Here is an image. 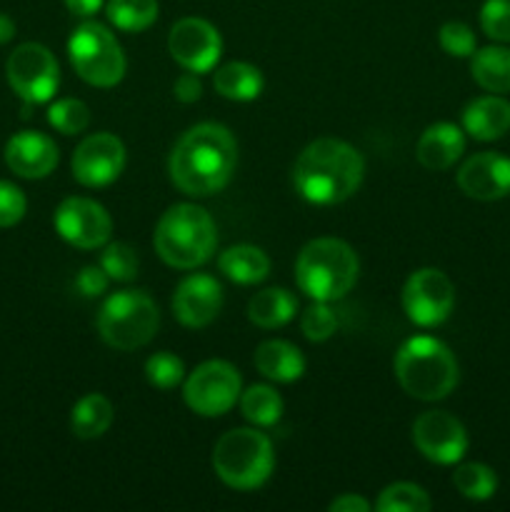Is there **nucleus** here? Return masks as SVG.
<instances>
[{
	"label": "nucleus",
	"mask_w": 510,
	"mask_h": 512,
	"mask_svg": "<svg viewBox=\"0 0 510 512\" xmlns=\"http://www.w3.org/2000/svg\"><path fill=\"white\" fill-rule=\"evenodd\" d=\"M238 163V143L220 123H198L185 130L168 160L175 188L190 198L220 193L233 178Z\"/></svg>",
	"instance_id": "f257e3e1"
},
{
	"label": "nucleus",
	"mask_w": 510,
	"mask_h": 512,
	"mask_svg": "<svg viewBox=\"0 0 510 512\" xmlns=\"http://www.w3.org/2000/svg\"><path fill=\"white\" fill-rule=\"evenodd\" d=\"M365 160L358 148L338 138L305 145L293 165V185L308 203L338 205L360 188Z\"/></svg>",
	"instance_id": "f03ea898"
},
{
	"label": "nucleus",
	"mask_w": 510,
	"mask_h": 512,
	"mask_svg": "<svg viewBox=\"0 0 510 512\" xmlns=\"http://www.w3.org/2000/svg\"><path fill=\"white\" fill-rule=\"evenodd\" d=\"M395 380L415 400L435 403L448 398L458 385V360L438 338L415 335L398 348L393 360Z\"/></svg>",
	"instance_id": "7ed1b4c3"
},
{
	"label": "nucleus",
	"mask_w": 510,
	"mask_h": 512,
	"mask_svg": "<svg viewBox=\"0 0 510 512\" xmlns=\"http://www.w3.org/2000/svg\"><path fill=\"white\" fill-rule=\"evenodd\" d=\"M153 243L165 265L193 270L213 258L218 248V230L208 210L195 203H178L160 215Z\"/></svg>",
	"instance_id": "20e7f679"
},
{
	"label": "nucleus",
	"mask_w": 510,
	"mask_h": 512,
	"mask_svg": "<svg viewBox=\"0 0 510 512\" xmlns=\"http://www.w3.org/2000/svg\"><path fill=\"white\" fill-rule=\"evenodd\" d=\"M360 263L355 250L340 238H315L295 260V283L310 300L333 303L345 298L358 280Z\"/></svg>",
	"instance_id": "39448f33"
},
{
	"label": "nucleus",
	"mask_w": 510,
	"mask_h": 512,
	"mask_svg": "<svg viewBox=\"0 0 510 512\" xmlns=\"http://www.w3.org/2000/svg\"><path fill=\"white\" fill-rule=\"evenodd\" d=\"M275 468L273 443L255 428H233L218 438L213 448V470L228 488L258 490Z\"/></svg>",
	"instance_id": "423d86ee"
},
{
	"label": "nucleus",
	"mask_w": 510,
	"mask_h": 512,
	"mask_svg": "<svg viewBox=\"0 0 510 512\" xmlns=\"http://www.w3.org/2000/svg\"><path fill=\"white\" fill-rule=\"evenodd\" d=\"M158 325V305L145 290H120V293H113L100 305V338H103L105 345L123 350V353L148 345Z\"/></svg>",
	"instance_id": "0eeeda50"
},
{
	"label": "nucleus",
	"mask_w": 510,
	"mask_h": 512,
	"mask_svg": "<svg viewBox=\"0 0 510 512\" xmlns=\"http://www.w3.org/2000/svg\"><path fill=\"white\" fill-rule=\"evenodd\" d=\"M68 55L75 73L93 88H113L125 78V53L118 38L98 20H85L68 40Z\"/></svg>",
	"instance_id": "6e6552de"
},
{
	"label": "nucleus",
	"mask_w": 510,
	"mask_h": 512,
	"mask_svg": "<svg viewBox=\"0 0 510 512\" xmlns=\"http://www.w3.org/2000/svg\"><path fill=\"white\" fill-rule=\"evenodd\" d=\"M243 393V380L228 360H205L183 383V400L200 418L230 413Z\"/></svg>",
	"instance_id": "1a4fd4ad"
},
{
	"label": "nucleus",
	"mask_w": 510,
	"mask_h": 512,
	"mask_svg": "<svg viewBox=\"0 0 510 512\" xmlns=\"http://www.w3.org/2000/svg\"><path fill=\"white\" fill-rule=\"evenodd\" d=\"M5 78L25 105H40L53 100L58 93L60 65L45 45L23 43L10 53Z\"/></svg>",
	"instance_id": "9d476101"
},
{
	"label": "nucleus",
	"mask_w": 510,
	"mask_h": 512,
	"mask_svg": "<svg viewBox=\"0 0 510 512\" xmlns=\"http://www.w3.org/2000/svg\"><path fill=\"white\" fill-rule=\"evenodd\" d=\"M455 305V288L438 268H420L405 280L403 310L410 323L420 328H438L450 318Z\"/></svg>",
	"instance_id": "9b49d317"
},
{
	"label": "nucleus",
	"mask_w": 510,
	"mask_h": 512,
	"mask_svg": "<svg viewBox=\"0 0 510 512\" xmlns=\"http://www.w3.org/2000/svg\"><path fill=\"white\" fill-rule=\"evenodd\" d=\"M53 223L60 238L80 250L105 248L113 233V220L108 210L98 200L83 198V195L65 198L55 210Z\"/></svg>",
	"instance_id": "f8f14e48"
},
{
	"label": "nucleus",
	"mask_w": 510,
	"mask_h": 512,
	"mask_svg": "<svg viewBox=\"0 0 510 512\" xmlns=\"http://www.w3.org/2000/svg\"><path fill=\"white\" fill-rule=\"evenodd\" d=\"M413 443L425 460L435 465H455L468 453V430L445 410H425L413 423Z\"/></svg>",
	"instance_id": "ddd939ff"
},
{
	"label": "nucleus",
	"mask_w": 510,
	"mask_h": 512,
	"mask_svg": "<svg viewBox=\"0 0 510 512\" xmlns=\"http://www.w3.org/2000/svg\"><path fill=\"white\" fill-rule=\"evenodd\" d=\"M168 50L183 70L198 75L210 73L223 53V38L210 20L190 15V18H180L170 28Z\"/></svg>",
	"instance_id": "4468645a"
},
{
	"label": "nucleus",
	"mask_w": 510,
	"mask_h": 512,
	"mask_svg": "<svg viewBox=\"0 0 510 512\" xmlns=\"http://www.w3.org/2000/svg\"><path fill=\"white\" fill-rule=\"evenodd\" d=\"M125 170V145L113 133H93L73 153V178L85 188H105Z\"/></svg>",
	"instance_id": "2eb2a0df"
},
{
	"label": "nucleus",
	"mask_w": 510,
	"mask_h": 512,
	"mask_svg": "<svg viewBox=\"0 0 510 512\" xmlns=\"http://www.w3.org/2000/svg\"><path fill=\"white\" fill-rule=\"evenodd\" d=\"M223 310V285L205 273L180 280L173 295V315L185 328H208Z\"/></svg>",
	"instance_id": "dca6fc26"
},
{
	"label": "nucleus",
	"mask_w": 510,
	"mask_h": 512,
	"mask_svg": "<svg viewBox=\"0 0 510 512\" xmlns=\"http://www.w3.org/2000/svg\"><path fill=\"white\" fill-rule=\"evenodd\" d=\"M455 180L468 198L483 200V203L500 200L510 195V158L493 150L475 153L460 165Z\"/></svg>",
	"instance_id": "f3484780"
},
{
	"label": "nucleus",
	"mask_w": 510,
	"mask_h": 512,
	"mask_svg": "<svg viewBox=\"0 0 510 512\" xmlns=\"http://www.w3.org/2000/svg\"><path fill=\"white\" fill-rule=\"evenodd\" d=\"M58 145L40 130H20L5 145V165L28 180L48 178L58 165Z\"/></svg>",
	"instance_id": "a211bd4d"
},
{
	"label": "nucleus",
	"mask_w": 510,
	"mask_h": 512,
	"mask_svg": "<svg viewBox=\"0 0 510 512\" xmlns=\"http://www.w3.org/2000/svg\"><path fill=\"white\" fill-rule=\"evenodd\" d=\"M465 153V133L455 123H433L423 130L418 140V163L428 170H448L453 168Z\"/></svg>",
	"instance_id": "6ab92c4d"
},
{
	"label": "nucleus",
	"mask_w": 510,
	"mask_h": 512,
	"mask_svg": "<svg viewBox=\"0 0 510 512\" xmlns=\"http://www.w3.org/2000/svg\"><path fill=\"white\" fill-rule=\"evenodd\" d=\"M463 130L480 143L503 138L510 130V103L503 95H480L463 110Z\"/></svg>",
	"instance_id": "aec40b11"
},
{
	"label": "nucleus",
	"mask_w": 510,
	"mask_h": 512,
	"mask_svg": "<svg viewBox=\"0 0 510 512\" xmlns=\"http://www.w3.org/2000/svg\"><path fill=\"white\" fill-rule=\"evenodd\" d=\"M255 370L273 383H295L305 373V355L288 340H265L255 348Z\"/></svg>",
	"instance_id": "412c9836"
},
{
	"label": "nucleus",
	"mask_w": 510,
	"mask_h": 512,
	"mask_svg": "<svg viewBox=\"0 0 510 512\" xmlns=\"http://www.w3.org/2000/svg\"><path fill=\"white\" fill-rule=\"evenodd\" d=\"M213 88L220 98L235 100V103H250V100L263 93L265 80L255 65L233 60V63H225L215 70Z\"/></svg>",
	"instance_id": "4be33fe9"
},
{
	"label": "nucleus",
	"mask_w": 510,
	"mask_h": 512,
	"mask_svg": "<svg viewBox=\"0 0 510 512\" xmlns=\"http://www.w3.org/2000/svg\"><path fill=\"white\" fill-rule=\"evenodd\" d=\"M220 273L228 280L238 285H258L268 278L270 273V258L265 250L255 248V245L240 243L233 248L223 250L218 258Z\"/></svg>",
	"instance_id": "5701e85b"
},
{
	"label": "nucleus",
	"mask_w": 510,
	"mask_h": 512,
	"mask_svg": "<svg viewBox=\"0 0 510 512\" xmlns=\"http://www.w3.org/2000/svg\"><path fill=\"white\" fill-rule=\"evenodd\" d=\"M298 313V298L285 288H265L255 293L248 303V320L263 330L288 325Z\"/></svg>",
	"instance_id": "b1692460"
},
{
	"label": "nucleus",
	"mask_w": 510,
	"mask_h": 512,
	"mask_svg": "<svg viewBox=\"0 0 510 512\" xmlns=\"http://www.w3.org/2000/svg\"><path fill=\"white\" fill-rule=\"evenodd\" d=\"M470 73L485 93H510V48L488 45L470 55Z\"/></svg>",
	"instance_id": "393cba45"
},
{
	"label": "nucleus",
	"mask_w": 510,
	"mask_h": 512,
	"mask_svg": "<svg viewBox=\"0 0 510 512\" xmlns=\"http://www.w3.org/2000/svg\"><path fill=\"white\" fill-rule=\"evenodd\" d=\"M115 410L105 395L100 393H88L73 405V413H70V430H73L75 438L80 440H95L100 435L108 433V428L113 425Z\"/></svg>",
	"instance_id": "a878e982"
},
{
	"label": "nucleus",
	"mask_w": 510,
	"mask_h": 512,
	"mask_svg": "<svg viewBox=\"0 0 510 512\" xmlns=\"http://www.w3.org/2000/svg\"><path fill=\"white\" fill-rule=\"evenodd\" d=\"M240 413L255 428H270L283 418V398L270 385H250L240 393Z\"/></svg>",
	"instance_id": "bb28decb"
},
{
	"label": "nucleus",
	"mask_w": 510,
	"mask_h": 512,
	"mask_svg": "<svg viewBox=\"0 0 510 512\" xmlns=\"http://www.w3.org/2000/svg\"><path fill=\"white\" fill-rule=\"evenodd\" d=\"M158 0H108L105 15L123 33H143L158 20Z\"/></svg>",
	"instance_id": "cd10ccee"
},
{
	"label": "nucleus",
	"mask_w": 510,
	"mask_h": 512,
	"mask_svg": "<svg viewBox=\"0 0 510 512\" xmlns=\"http://www.w3.org/2000/svg\"><path fill=\"white\" fill-rule=\"evenodd\" d=\"M453 485L463 498L483 503L498 490V475L485 463H460L453 473Z\"/></svg>",
	"instance_id": "c85d7f7f"
},
{
	"label": "nucleus",
	"mask_w": 510,
	"mask_h": 512,
	"mask_svg": "<svg viewBox=\"0 0 510 512\" xmlns=\"http://www.w3.org/2000/svg\"><path fill=\"white\" fill-rule=\"evenodd\" d=\"M430 508H433V500L415 483L388 485L375 503L378 512H428Z\"/></svg>",
	"instance_id": "c756f323"
},
{
	"label": "nucleus",
	"mask_w": 510,
	"mask_h": 512,
	"mask_svg": "<svg viewBox=\"0 0 510 512\" xmlns=\"http://www.w3.org/2000/svg\"><path fill=\"white\" fill-rule=\"evenodd\" d=\"M48 123L63 135H78L90 125V108L78 98H60L48 108Z\"/></svg>",
	"instance_id": "7c9ffc66"
},
{
	"label": "nucleus",
	"mask_w": 510,
	"mask_h": 512,
	"mask_svg": "<svg viewBox=\"0 0 510 512\" xmlns=\"http://www.w3.org/2000/svg\"><path fill=\"white\" fill-rule=\"evenodd\" d=\"M145 378H148V383L153 388L173 390L185 380V365L178 355L168 353V350H160V353L150 355L145 360Z\"/></svg>",
	"instance_id": "2f4dec72"
},
{
	"label": "nucleus",
	"mask_w": 510,
	"mask_h": 512,
	"mask_svg": "<svg viewBox=\"0 0 510 512\" xmlns=\"http://www.w3.org/2000/svg\"><path fill=\"white\" fill-rule=\"evenodd\" d=\"M100 268L115 283H130L138 275V255L125 243H105V250L100 253Z\"/></svg>",
	"instance_id": "473e14b6"
},
{
	"label": "nucleus",
	"mask_w": 510,
	"mask_h": 512,
	"mask_svg": "<svg viewBox=\"0 0 510 512\" xmlns=\"http://www.w3.org/2000/svg\"><path fill=\"white\" fill-rule=\"evenodd\" d=\"M300 330H303V335L310 343H325V340L333 338L335 330H338V318H335L333 310L328 308V303L313 300V305L303 313Z\"/></svg>",
	"instance_id": "72a5a7b5"
},
{
	"label": "nucleus",
	"mask_w": 510,
	"mask_h": 512,
	"mask_svg": "<svg viewBox=\"0 0 510 512\" xmlns=\"http://www.w3.org/2000/svg\"><path fill=\"white\" fill-rule=\"evenodd\" d=\"M480 28L495 43H510V0H485Z\"/></svg>",
	"instance_id": "f704fd0d"
},
{
	"label": "nucleus",
	"mask_w": 510,
	"mask_h": 512,
	"mask_svg": "<svg viewBox=\"0 0 510 512\" xmlns=\"http://www.w3.org/2000/svg\"><path fill=\"white\" fill-rule=\"evenodd\" d=\"M438 43L440 48L448 55H453V58H470V55L475 53V48H478L473 28L460 23V20H448V23L440 28Z\"/></svg>",
	"instance_id": "c9c22d12"
},
{
	"label": "nucleus",
	"mask_w": 510,
	"mask_h": 512,
	"mask_svg": "<svg viewBox=\"0 0 510 512\" xmlns=\"http://www.w3.org/2000/svg\"><path fill=\"white\" fill-rule=\"evenodd\" d=\"M28 200L25 193L10 180H0V228H13L25 218Z\"/></svg>",
	"instance_id": "e433bc0d"
},
{
	"label": "nucleus",
	"mask_w": 510,
	"mask_h": 512,
	"mask_svg": "<svg viewBox=\"0 0 510 512\" xmlns=\"http://www.w3.org/2000/svg\"><path fill=\"white\" fill-rule=\"evenodd\" d=\"M108 285L110 278L100 265H85L78 273V278H75V288H78L80 295H85V298H98V295H103L105 290H108Z\"/></svg>",
	"instance_id": "4c0bfd02"
},
{
	"label": "nucleus",
	"mask_w": 510,
	"mask_h": 512,
	"mask_svg": "<svg viewBox=\"0 0 510 512\" xmlns=\"http://www.w3.org/2000/svg\"><path fill=\"white\" fill-rule=\"evenodd\" d=\"M173 93L180 103H195V100H200V95H203V83H200L198 73L185 70V73L175 80Z\"/></svg>",
	"instance_id": "58836bf2"
},
{
	"label": "nucleus",
	"mask_w": 510,
	"mask_h": 512,
	"mask_svg": "<svg viewBox=\"0 0 510 512\" xmlns=\"http://www.w3.org/2000/svg\"><path fill=\"white\" fill-rule=\"evenodd\" d=\"M330 512H370V503L363 495L345 493L328 505Z\"/></svg>",
	"instance_id": "ea45409f"
},
{
	"label": "nucleus",
	"mask_w": 510,
	"mask_h": 512,
	"mask_svg": "<svg viewBox=\"0 0 510 512\" xmlns=\"http://www.w3.org/2000/svg\"><path fill=\"white\" fill-rule=\"evenodd\" d=\"M63 3L65 8L73 15H78V18H93L95 13H100L105 0H63Z\"/></svg>",
	"instance_id": "a19ab883"
},
{
	"label": "nucleus",
	"mask_w": 510,
	"mask_h": 512,
	"mask_svg": "<svg viewBox=\"0 0 510 512\" xmlns=\"http://www.w3.org/2000/svg\"><path fill=\"white\" fill-rule=\"evenodd\" d=\"M15 38V23L10 15L0 13V45L10 43V40Z\"/></svg>",
	"instance_id": "79ce46f5"
}]
</instances>
